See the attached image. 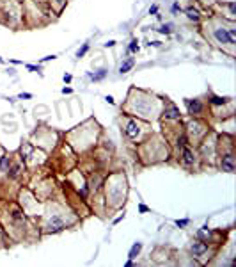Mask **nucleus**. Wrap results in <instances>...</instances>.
Returning a JSON list of instances; mask_svg holds the SVG:
<instances>
[{
  "mask_svg": "<svg viewBox=\"0 0 236 267\" xmlns=\"http://www.w3.org/2000/svg\"><path fill=\"white\" fill-rule=\"evenodd\" d=\"M220 168H222V171L235 173V157H233L231 153L224 155V157H222V162H220Z\"/></svg>",
  "mask_w": 236,
  "mask_h": 267,
  "instance_id": "f257e3e1",
  "label": "nucleus"
},
{
  "mask_svg": "<svg viewBox=\"0 0 236 267\" xmlns=\"http://www.w3.org/2000/svg\"><path fill=\"white\" fill-rule=\"evenodd\" d=\"M213 36H215V39H217L219 43H222V45H231L227 29H215V30H213Z\"/></svg>",
  "mask_w": 236,
  "mask_h": 267,
  "instance_id": "f03ea898",
  "label": "nucleus"
},
{
  "mask_svg": "<svg viewBox=\"0 0 236 267\" xmlns=\"http://www.w3.org/2000/svg\"><path fill=\"white\" fill-rule=\"evenodd\" d=\"M187 107H188V112L190 114H199L203 110V103L199 100H185Z\"/></svg>",
  "mask_w": 236,
  "mask_h": 267,
  "instance_id": "7ed1b4c3",
  "label": "nucleus"
},
{
  "mask_svg": "<svg viewBox=\"0 0 236 267\" xmlns=\"http://www.w3.org/2000/svg\"><path fill=\"white\" fill-rule=\"evenodd\" d=\"M190 251L194 253V257H201L203 253L208 251V244L206 242H194L192 248H190Z\"/></svg>",
  "mask_w": 236,
  "mask_h": 267,
  "instance_id": "20e7f679",
  "label": "nucleus"
},
{
  "mask_svg": "<svg viewBox=\"0 0 236 267\" xmlns=\"http://www.w3.org/2000/svg\"><path fill=\"white\" fill-rule=\"evenodd\" d=\"M50 230L52 232H59V230H62L64 228V221L59 217V216H55V217H52V221H50Z\"/></svg>",
  "mask_w": 236,
  "mask_h": 267,
  "instance_id": "39448f33",
  "label": "nucleus"
},
{
  "mask_svg": "<svg viewBox=\"0 0 236 267\" xmlns=\"http://www.w3.org/2000/svg\"><path fill=\"white\" fill-rule=\"evenodd\" d=\"M165 119H179V110L176 109V107H169V109H165Z\"/></svg>",
  "mask_w": 236,
  "mask_h": 267,
  "instance_id": "423d86ee",
  "label": "nucleus"
},
{
  "mask_svg": "<svg viewBox=\"0 0 236 267\" xmlns=\"http://www.w3.org/2000/svg\"><path fill=\"white\" fill-rule=\"evenodd\" d=\"M183 162H185V164H188V166L195 162V157H194L192 150H188V148H185V150H183Z\"/></svg>",
  "mask_w": 236,
  "mask_h": 267,
  "instance_id": "0eeeda50",
  "label": "nucleus"
},
{
  "mask_svg": "<svg viewBox=\"0 0 236 267\" xmlns=\"http://www.w3.org/2000/svg\"><path fill=\"white\" fill-rule=\"evenodd\" d=\"M140 249H142V242H135V244L131 246V249H130V253H128V258H130V260H133V258H137V255L140 253Z\"/></svg>",
  "mask_w": 236,
  "mask_h": 267,
  "instance_id": "6e6552de",
  "label": "nucleus"
},
{
  "mask_svg": "<svg viewBox=\"0 0 236 267\" xmlns=\"http://www.w3.org/2000/svg\"><path fill=\"white\" fill-rule=\"evenodd\" d=\"M187 18L190 20V21H199V11L197 9H194V7H188L187 9Z\"/></svg>",
  "mask_w": 236,
  "mask_h": 267,
  "instance_id": "1a4fd4ad",
  "label": "nucleus"
},
{
  "mask_svg": "<svg viewBox=\"0 0 236 267\" xmlns=\"http://www.w3.org/2000/svg\"><path fill=\"white\" fill-rule=\"evenodd\" d=\"M133 64H135V61H133V59H128L126 62H123V64L119 66V73H126V71H130V69L133 68Z\"/></svg>",
  "mask_w": 236,
  "mask_h": 267,
  "instance_id": "9d476101",
  "label": "nucleus"
},
{
  "mask_svg": "<svg viewBox=\"0 0 236 267\" xmlns=\"http://www.w3.org/2000/svg\"><path fill=\"white\" fill-rule=\"evenodd\" d=\"M105 75H107V69H99L98 73H89V78L96 82V80H101V78H103Z\"/></svg>",
  "mask_w": 236,
  "mask_h": 267,
  "instance_id": "9b49d317",
  "label": "nucleus"
},
{
  "mask_svg": "<svg viewBox=\"0 0 236 267\" xmlns=\"http://www.w3.org/2000/svg\"><path fill=\"white\" fill-rule=\"evenodd\" d=\"M229 98H224V96H211V103L213 105H224Z\"/></svg>",
  "mask_w": 236,
  "mask_h": 267,
  "instance_id": "f8f14e48",
  "label": "nucleus"
},
{
  "mask_svg": "<svg viewBox=\"0 0 236 267\" xmlns=\"http://www.w3.org/2000/svg\"><path fill=\"white\" fill-rule=\"evenodd\" d=\"M9 164H11L9 157H2V159H0V169H2V171H5V169L9 168Z\"/></svg>",
  "mask_w": 236,
  "mask_h": 267,
  "instance_id": "ddd939ff",
  "label": "nucleus"
},
{
  "mask_svg": "<svg viewBox=\"0 0 236 267\" xmlns=\"http://www.w3.org/2000/svg\"><path fill=\"white\" fill-rule=\"evenodd\" d=\"M171 29H172V25H171V23H165V25H162V27L158 29V32H160V34H169Z\"/></svg>",
  "mask_w": 236,
  "mask_h": 267,
  "instance_id": "4468645a",
  "label": "nucleus"
},
{
  "mask_svg": "<svg viewBox=\"0 0 236 267\" xmlns=\"http://www.w3.org/2000/svg\"><path fill=\"white\" fill-rule=\"evenodd\" d=\"M128 50H130L131 53H135V52H139V43H137V39H133V41L130 43V46H128Z\"/></svg>",
  "mask_w": 236,
  "mask_h": 267,
  "instance_id": "2eb2a0df",
  "label": "nucleus"
},
{
  "mask_svg": "<svg viewBox=\"0 0 236 267\" xmlns=\"http://www.w3.org/2000/svg\"><path fill=\"white\" fill-rule=\"evenodd\" d=\"M87 50H89V43H85V45H84V46L76 52V57H84V55L87 53Z\"/></svg>",
  "mask_w": 236,
  "mask_h": 267,
  "instance_id": "dca6fc26",
  "label": "nucleus"
},
{
  "mask_svg": "<svg viewBox=\"0 0 236 267\" xmlns=\"http://www.w3.org/2000/svg\"><path fill=\"white\" fill-rule=\"evenodd\" d=\"M188 223H190V221H188V219H181V221H179V219H178V221H176V225H178V226H179V228H185V226H187V225H188Z\"/></svg>",
  "mask_w": 236,
  "mask_h": 267,
  "instance_id": "f3484780",
  "label": "nucleus"
},
{
  "mask_svg": "<svg viewBox=\"0 0 236 267\" xmlns=\"http://www.w3.org/2000/svg\"><path fill=\"white\" fill-rule=\"evenodd\" d=\"M158 12V5H151L149 7V14H156Z\"/></svg>",
  "mask_w": 236,
  "mask_h": 267,
  "instance_id": "a211bd4d",
  "label": "nucleus"
},
{
  "mask_svg": "<svg viewBox=\"0 0 236 267\" xmlns=\"http://www.w3.org/2000/svg\"><path fill=\"white\" fill-rule=\"evenodd\" d=\"M179 11V4H172V12H178Z\"/></svg>",
  "mask_w": 236,
  "mask_h": 267,
  "instance_id": "6ab92c4d",
  "label": "nucleus"
},
{
  "mask_svg": "<svg viewBox=\"0 0 236 267\" xmlns=\"http://www.w3.org/2000/svg\"><path fill=\"white\" fill-rule=\"evenodd\" d=\"M20 98H32V94H30V93H21Z\"/></svg>",
  "mask_w": 236,
  "mask_h": 267,
  "instance_id": "aec40b11",
  "label": "nucleus"
},
{
  "mask_svg": "<svg viewBox=\"0 0 236 267\" xmlns=\"http://www.w3.org/2000/svg\"><path fill=\"white\" fill-rule=\"evenodd\" d=\"M114 45H115V41H108V43H105V46H107V48H112Z\"/></svg>",
  "mask_w": 236,
  "mask_h": 267,
  "instance_id": "412c9836",
  "label": "nucleus"
},
{
  "mask_svg": "<svg viewBox=\"0 0 236 267\" xmlns=\"http://www.w3.org/2000/svg\"><path fill=\"white\" fill-rule=\"evenodd\" d=\"M71 78H73L71 75H64V82H68V84H69V82H71Z\"/></svg>",
  "mask_w": 236,
  "mask_h": 267,
  "instance_id": "4be33fe9",
  "label": "nucleus"
},
{
  "mask_svg": "<svg viewBox=\"0 0 236 267\" xmlns=\"http://www.w3.org/2000/svg\"><path fill=\"white\" fill-rule=\"evenodd\" d=\"M183 144H185V137H179L178 139V146H183Z\"/></svg>",
  "mask_w": 236,
  "mask_h": 267,
  "instance_id": "5701e85b",
  "label": "nucleus"
},
{
  "mask_svg": "<svg viewBox=\"0 0 236 267\" xmlns=\"http://www.w3.org/2000/svg\"><path fill=\"white\" fill-rule=\"evenodd\" d=\"M16 175H18V168H12V171H11V176H12V178H14V176H16Z\"/></svg>",
  "mask_w": 236,
  "mask_h": 267,
  "instance_id": "b1692460",
  "label": "nucleus"
},
{
  "mask_svg": "<svg viewBox=\"0 0 236 267\" xmlns=\"http://www.w3.org/2000/svg\"><path fill=\"white\" fill-rule=\"evenodd\" d=\"M139 210H140V212H147V210H149V208H147V207H146V205H140V207H139Z\"/></svg>",
  "mask_w": 236,
  "mask_h": 267,
  "instance_id": "393cba45",
  "label": "nucleus"
},
{
  "mask_svg": "<svg viewBox=\"0 0 236 267\" xmlns=\"http://www.w3.org/2000/svg\"><path fill=\"white\" fill-rule=\"evenodd\" d=\"M229 11H231V14H235V4H233V2L229 4Z\"/></svg>",
  "mask_w": 236,
  "mask_h": 267,
  "instance_id": "a878e982",
  "label": "nucleus"
},
{
  "mask_svg": "<svg viewBox=\"0 0 236 267\" xmlns=\"http://www.w3.org/2000/svg\"><path fill=\"white\" fill-rule=\"evenodd\" d=\"M27 68H28V69H32V71H39V68H36V66H32V64H28Z\"/></svg>",
  "mask_w": 236,
  "mask_h": 267,
  "instance_id": "bb28decb",
  "label": "nucleus"
},
{
  "mask_svg": "<svg viewBox=\"0 0 236 267\" xmlns=\"http://www.w3.org/2000/svg\"><path fill=\"white\" fill-rule=\"evenodd\" d=\"M62 93H64V94H69V93H71V87H64Z\"/></svg>",
  "mask_w": 236,
  "mask_h": 267,
  "instance_id": "cd10ccee",
  "label": "nucleus"
},
{
  "mask_svg": "<svg viewBox=\"0 0 236 267\" xmlns=\"http://www.w3.org/2000/svg\"><path fill=\"white\" fill-rule=\"evenodd\" d=\"M52 59H55V55H48V57H44V59H43V61H44V62H46V61H52Z\"/></svg>",
  "mask_w": 236,
  "mask_h": 267,
  "instance_id": "c85d7f7f",
  "label": "nucleus"
},
{
  "mask_svg": "<svg viewBox=\"0 0 236 267\" xmlns=\"http://www.w3.org/2000/svg\"><path fill=\"white\" fill-rule=\"evenodd\" d=\"M105 100H107V102H108V103H114V98H112V96H107V98H105Z\"/></svg>",
  "mask_w": 236,
  "mask_h": 267,
  "instance_id": "c756f323",
  "label": "nucleus"
}]
</instances>
